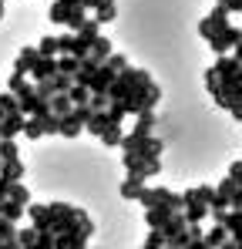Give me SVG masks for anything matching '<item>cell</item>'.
I'll use <instances>...</instances> for the list:
<instances>
[{
  "label": "cell",
  "instance_id": "1",
  "mask_svg": "<svg viewBox=\"0 0 242 249\" xmlns=\"http://www.w3.org/2000/svg\"><path fill=\"white\" fill-rule=\"evenodd\" d=\"M47 17H51L54 24H64V27H68V31L74 34L81 24L87 20V10H84V7H71V3H64V0H54V3H51V14H47Z\"/></svg>",
  "mask_w": 242,
  "mask_h": 249
},
{
  "label": "cell",
  "instance_id": "2",
  "mask_svg": "<svg viewBox=\"0 0 242 249\" xmlns=\"http://www.w3.org/2000/svg\"><path fill=\"white\" fill-rule=\"evenodd\" d=\"M124 168H128V175H135V178H152V175H158L161 172V162L158 159H138L135 152H124Z\"/></svg>",
  "mask_w": 242,
  "mask_h": 249
},
{
  "label": "cell",
  "instance_id": "3",
  "mask_svg": "<svg viewBox=\"0 0 242 249\" xmlns=\"http://www.w3.org/2000/svg\"><path fill=\"white\" fill-rule=\"evenodd\" d=\"M239 41H242L239 27H232V24H229V27H222L219 34H212V37H208V47H212V51L222 57V54H229V51H232Z\"/></svg>",
  "mask_w": 242,
  "mask_h": 249
},
{
  "label": "cell",
  "instance_id": "4",
  "mask_svg": "<svg viewBox=\"0 0 242 249\" xmlns=\"http://www.w3.org/2000/svg\"><path fill=\"white\" fill-rule=\"evenodd\" d=\"M222 27H229V10H225L222 3H215V10H212V14L199 24V34L208 41V37H212V34H219Z\"/></svg>",
  "mask_w": 242,
  "mask_h": 249
},
{
  "label": "cell",
  "instance_id": "5",
  "mask_svg": "<svg viewBox=\"0 0 242 249\" xmlns=\"http://www.w3.org/2000/svg\"><path fill=\"white\" fill-rule=\"evenodd\" d=\"M31 81H44V78H54L57 74V57H40L37 54V61L31 64Z\"/></svg>",
  "mask_w": 242,
  "mask_h": 249
},
{
  "label": "cell",
  "instance_id": "6",
  "mask_svg": "<svg viewBox=\"0 0 242 249\" xmlns=\"http://www.w3.org/2000/svg\"><path fill=\"white\" fill-rule=\"evenodd\" d=\"M24 115L20 111H10V115H3V122H0V138H17L20 131H24Z\"/></svg>",
  "mask_w": 242,
  "mask_h": 249
},
{
  "label": "cell",
  "instance_id": "7",
  "mask_svg": "<svg viewBox=\"0 0 242 249\" xmlns=\"http://www.w3.org/2000/svg\"><path fill=\"white\" fill-rule=\"evenodd\" d=\"M161 148H165V145H161V138H152V135H148V138H141V142H138L131 152H135L138 159H158Z\"/></svg>",
  "mask_w": 242,
  "mask_h": 249
},
{
  "label": "cell",
  "instance_id": "8",
  "mask_svg": "<svg viewBox=\"0 0 242 249\" xmlns=\"http://www.w3.org/2000/svg\"><path fill=\"white\" fill-rule=\"evenodd\" d=\"M175 215V209H165V206H158V209H145V222H148V229H161L168 219Z\"/></svg>",
  "mask_w": 242,
  "mask_h": 249
},
{
  "label": "cell",
  "instance_id": "9",
  "mask_svg": "<svg viewBox=\"0 0 242 249\" xmlns=\"http://www.w3.org/2000/svg\"><path fill=\"white\" fill-rule=\"evenodd\" d=\"M111 54H115V51H111V41H108V37H94V41H91V54H87L91 61L104 64V61H108Z\"/></svg>",
  "mask_w": 242,
  "mask_h": 249
},
{
  "label": "cell",
  "instance_id": "10",
  "mask_svg": "<svg viewBox=\"0 0 242 249\" xmlns=\"http://www.w3.org/2000/svg\"><path fill=\"white\" fill-rule=\"evenodd\" d=\"M84 128H87L91 135H98V138H101V135L111 128V118H108V111H91V118H87V124H84Z\"/></svg>",
  "mask_w": 242,
  "mask_h": 249
},
{
  "label": "cell",
  "instance_id": "11",
  "mask_svg": "<svg viewBox=\"0 0 242 249\" xmlns=\"http://www.w3.org/2000/svg\"><path fill=\"white\" fill-rule=\"evenodd\" d=\"M0 178H7V182H20V178H24V162H20V159L0 162Z\"/></svg>",
  "mask_w": 242,
  "mask_h": 249
},
{
  "label": "cell",
  "instance_id": "12",
  "mask_svg": "<svg viewBox=\"0 0 242 249\" xmlns=\"http://www.w3.org/2000/svg\"><path fill=\"white\" fill-rule=\"evenodd\" d=\"M81 128H84V124H81L78 118H74V115L68 111V115L61 118V128H57V135H64V138H78V135H81Z\"/></svg>",
  "mask_w": 242,
  "mask_h": 249
},
{
  "label": "cell",
  "instance_id": "13",
  "mask_svg": "<svg viewBox=\"0 0 242 249\" xmlns=\"http://www.w3.org/2000/svg\"><path fill=\"white\" fill-rule=\"evenodd\" d=\"M78 57H71V54H61L57 57V74H64V78H71L74 81V74H78Z\"/></svg>",
  "mask_w": 242,
  "mask_h": 249
},
{
  "label": "cell",
  "instance_id": "14",
  "mask_svg": "<svg viewBox=\"0 0 242 249\" xmlns=\"http://www.w3.org/2000/svg\"><path fill=\"white\" fill-rule=\"evenodd\" d=\"M141 189H145V182H141V178H135V175H128V178L121 182V196H124V199H138V192H141Z\"/></svg>",
  "mask_w": 242,
  "mask_h": 249
},
{
  "label": "cell",
  "instance_id": "15",
  "mask_svg": "<svg viewBox=\"0 0 242 249\" xmlns=\"http://www.w3.org/2000/svg\"><path fill=\"white\" fill-rule=\"evenodd\" d=\"M74 34H78L81 41H94V37H101V34H98V20H94V17H87V20H84V24H81L78 31H74Z\"/></svg>",
  "mask_w": 242,
  "mask_h": 249
},
{
  "label": "cell",
  "instance_id": "16",
  "mask_svg": "<svg viewBox=\"0 0 242 249\" xmlns=\"http://www.w3.org/2000/svg\"><path fill=\"white\" fill-rule=\"evenodd\" d=\"M20 135H27L31 142L44 138V122H40V118H27V122H24V131H20Z\"/></svg>",
  "mask_w": 242,
  "mask_h": 249
},
{
  "label": "cell",
  "instance_id": "17",
  "mask_svg": "<svg viewBox=\"0 0 242 249\" xmlns=\"http://www.w3.org/2000/svg\"><path fill=\"white\" fill-rule=\"evenodd\" d=\"M68 98H71V105H87V98H91V88H84V84H71Z\"/></svg>",
  "mask_w": 242,
  "mask_h": 249
},
{
  "label": "cell",
  "instance_id": "18",
  "mask_svg": "<svg viewBox=\"0 0 242 249\" xmlns=\"http://www.w3.org/2000/svg\"><path fill=\"white\" fill-rule=\"evenodd\" d=\"M17 159V142L14 138H0V162H10Z\"/></svg>",
  "mask_w": 242,
  "mask_h": 249
},
{
  "label": "cell",
  "instance_id": "19",
  "mask_svg": "<svg viewBox=\"0 0 242 249\" xmlns=\"http://www.w3.org/2000/svg\"><path fill=\"white\" fill-rule=\"evenodd\" d=\"M37 54L40 57H57V54H61V51H57V37H44L40 47H37Z\"/></svg>",
  "mask_w": 242,
  "mask_h": 249
},
{
  "label": "cell",
  "instance_id": "20",
  "mask_svg": "<svg viewBox=\"0 0 242 249\" xmlns=\"http://www.w3.org/2000/svg\"><path fill=\"white\" fill-rule=\"evenodd\" d=\"M121 138H124V131H121V124H111L104 135H101V142L104 145H121Z\"/></svg>",
  "mask_w": 242,
  "mask_h": 249
},
{
  "label": "cell",
  "instance_id": "21",
  "mask_svg": "<svg viewBox=\"0 0 242 249\" xmlns=\"http://www.w3.org/2000/svg\"><path fill=\"white\" fill-rule=\"evenodd\" d=\"M0 239H17V222L0 215Z\"/></svg>",
  "mask_w": 242,
  "mask_h": 249
},
{
  "label": "cell",
  "instance_id": "22",
  "mask_svg": "<svg viewBox=\"0 0 242 249\" xmlns=\"http://www.w3.org/2000/svg\"><path fill=\"white\" fill-rule=\"evenodd\" d=\"M0 111H3V115L20 111V108H17V98H14V94H0Z\"/></svg>",
  "mask_w": 242,
  "mask_h": 249
},
{
  "label": "cell",
  "instance_id": "23",
  "mask_svg": "<svg viewBox=\"0 0 242 249\" xmlns=\"http://www.w3.org/2000/svg\"><path fill=\"white\" fill-rule=\"evenodd\" d=\"M64 3H71V7H84V10H87V0H64Z\"/></svg>",
  "mask_w": 242,
  "mask_h": 249
},
{
  "label": "cell",
  "instance_id": "24",
  "mask_svg": "<svg viewBox=\"0 0 242 249\" xmlns=\"http://www.w3.org/2000/svg\"><path fill=\"white\" fill-rule=\"evenodd\" d=\"M0 20H3V0H0Z\"/></svg>",
  "mask_w": 242,
  "mask_h": 249
},
{
  "label": "cell",
  "instance_id": "25",
  "mask_svg": "<svg viewBox=\"0 0 242 249\" xmlns=\"http://www.w3.org/2000/svg\"><path fill=\"white\" fill-rule=\"evenodd\" d=\"M239 34H242V27H239Z\"/></svg>",
  "mask_w": 242,
  "mask_h": 249
},
{
  "label": "cell",
  "instance_id": "26",
  "mask_svg": "<svg viewBox=\"0 0 242 249\" xmlns=\"http://www.w3.org/2000/svg\"><path fill=\"white\" fill-rule=\"evenodd\" d=\"M219 3H222V0H219Z\"/></svg>",
  "mask_w": 242,
  "mask_h": 249
}]
</instances>
